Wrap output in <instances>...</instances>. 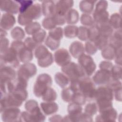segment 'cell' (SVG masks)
<instances>
[{
  "label": "cell",
  "mask_w": 122,
  "mask_h": 122,
  "mask_svg": "<svg viewBox=\"0 0 122 122\" xmlns=\"http://www.w3.org/2000/svg\"><path fill=\"white\" fill-rule=\"evenodd\" d=\"M96 25L99 28L101 36L109 38L112 34L113 32V29L108 22Z\"/></svg>",
  "instance_id": "4316f807"
},
{
  "label": "cell",
  "mask_w": 122,
  "mask_h": 122,
  "mask_svg": "<svg viewBox=\"0 0 122 122\" xmlns=\"http://www.w3.org/2000/svg\"><path fill=\"white\" fill-rule=\"evenodd\" d=\"M37 72V67L34 64L30 62L25 63L19 67L17 72V76L28 81L30 78L35 75Z\"/></svg>",
  "instance_id": "9c48e42d"
},
{
  "label": "cell",
  "mask_w": 122,
  "mask_h": 122,
  "mask_svg": "<svg viewBox=\"0 0 122 122\" xmlns=\"http://www.w3.org/2000/svg\"><path fill=\"white\" fill-rule=\"evenodd\" d=\"M93 19L96 24H100L108 22L109 13L106 11L93 12Z\"/></svg>",
  "instance_id": "484cf974"
},
{
  "label": "cell",
  "mask_w": 122,
  "mask_h": 122,
  "mask_svg": "<svg viewBox=\"0 0 122 122\" xmlns=\"http://www.w3.org/2000/svg\"><path fill=\"white\" fill-rule=\"evenodd\" d=\"M78 39L81 41H87L89 38V28L85 26H80L78 27Z\"/></svg>",
  "instance_id": "f35d334b"
},
{
  "label": "cell",
  "mask_w": 122,
  "mask_h": 122,
  "mask_svg": "<svg viewBox=\"0 0 122 122\" xmlns=\"http://www.w3.org/2000/svg\"><path fill=\"white\" fill-rule=\"evenodd\" d=\"M42 26L47 30H51L56 27L52 17H46L42 21Z\"/></svg>",
  "instance_id": "c3c4849f"
},
{
  "label": "cell",
  "mask_w": 122,
  "mask_h": 122,
  "mask_svg": "<svg viewBox=\"0 0 122 122\" xmlns=\"http://www.w3.org/2000/svg\"><path fill=\"white\" fill-rule=\"evenodd\" d=\"M80 21L84 26L87 27H90L95 25L93 17L88 14H82L80 18Z\"/></svg>",
  "instance_id": "74e56055"
},
{
  "label": "cell",
  "mask_w": 122,
  "mask_h": 122,
  "mask_svg": "<svg viewBox=\"0 0 122 122\" xmlns=\"http://www.w3.org/2000/svg\"><path fill=\"white\" fill-rule=\"evenodd\" d=\"M48 36L57 40L61 41L63 38V30L61 27H56L49 31Z\"/></svg>",
  "instance_id": "ab89813d"
},
{
  "label": "cell",
  "mask_w": 122,
  "mask_h": 122,
  "mask_svg": "<svg viewBox=\"0 0 122 122\" xmlns=\"http://www.w3.org/2000/svg\"><path fill=\"white\" fill-rule=\"evenodd\" d=\"M19 4L16 0H5L0 1V9L2 11L16 14L19 12Z\"/></svg>",
  "instance_id": "9a60e30c"
},
{
  "label": "cell",
  "mask_w": 122,
  "mask_h": 122,
  "mask_svg": "<svg viewBox=\"0 0 122 122\" xmlns=\"http://www.w3.org/2000/svg\"><path fill=\"white\" fill-rule=\"evenodd\" d=\"M42 14L41 4L38 3L33 4L25 12L19 14L18 23L21 26H26L33 20L39 19Z\"/></svg>",
  "instance_id": "6da1fadb"
},
{
  "label": "cell",
  "mask_w": 122,
  "mask_h": 122,
  "mask_svg": "<svg viewBox=\"0 0 122 122\" xmlns=\"http://www.w3.org/2000/svg\"><path fill=\"white\" fill-rule=\"evenodd\" d=\"M99 112L100 114L96 116L95 118V121H116L117 117V112L113 106L106 108Z\"/></svg>",
  "instance_id": "5bb4252c"
},
{
  "label": "cell",
  "mask_w": 122,
  "mask_h": 122,
  "mask_svg": "<svg viewBox=\"0 0 122 122\" xmlns=\"http://www.w3.org/2000/svg\"><path fill=\"white\" fill-rule=\"evenodd\" d=\"M45 118V115L39 107L31 112L24 111L21 112L20 122H43Z\"/></svg>",
  "instance_id": "ba28073f"
},
{
  "label": "cell",
  "mask_w": 122,
  "mask_h": 122,
  "mask_svg": "<svg viewBox=\"0 0 122 122\" xmlns=\"http://www.w3.org/2000/svg\"><path fill=\"white\" fill-rule=\"evenodd\" d=\"M87 100L84 95L79 91L75 92L71 102L75 103L80 105H83L85 104Z\"/></svg>",
  "instance_id": "60d3db41"
},
{
  "label": "cell",
  "mask_w": 122,
  "mask_h": 122,
  "mask_svg": "<svg viewBox=\"0 0 122 122\" xmlns=\"http://www.w3.org/2000/svg\"><path fill=\"white\" fill-rule=\"evenodd\" d=\"M78 27L73 25L66 26L63 30V34L69 39L74 38L78 36Z\"/></svg>",
  "instance_id": "f546056e"
},
{
  "label": "cell",
  "mask_w": 122,
  "mask_h": 122,
  "mask_svg": "<svg viewBox=\"0 0 122 122\" xmlns=\"http://www.w3.org/2000/svg\"><path fill=\"white\" fill-rule=\"evenodd\" d=\"M112 80L120 81L122 78V66L113 65L111 71Z\"/></svg>",
  "instance_id": "f6af8a7d"
},
{
  "label": "cell",
  "mask_w": 122,
  "mask_h": 122,
  "mask_svg": "<svg viewBox=\"0 0 122 122\" xmlns=\"http://www.w3.org/2000/svg\"><path fill=\"white\" fill-rule=\"evenodd\" d=\"M9 40L6 37L0 38V54L3 53L9 49Z\"/></svg>",
  "instance_id": "9f6ffc18"
},
{
  "label": "cell",
  "mask_w": 122,
  "mask_h": 122,
  "mask_svg": "<svg viewBox=\"0 0 122 122\" xmlns=\"http://www.w3.org/2000/svg\"><path fill=\"white\" fill-rule=\"evenodd\" d=\"M108 6V2L105 0L98 1L95 5V9L93 12H99L106 11Z\"/></svg>",
  "instance_id": "f5cc1de1"
},
{
  "label": "cell",
  "mask_w": 122,
  "mask_h": 122,
  "mask_svg": "<svg viewBox=\"0 0 122 122\" xmlns=\"http://www.w3.org/2000/svg\"><path fill=\"white\" fill-rule=\"evenodd\" d=\"M0 113L1 119L3 122H20L21 112L18 107H9Z\"/></svg>",
  "instance_id": "30bf717a"
},
{
  "label": "cell",
  "mask_w": 122,
  "mask_h": 122,
  "mask_svg": "<svg viewBox=\"0 0 122 122\" xmlns=\"http://www.w3.org/2000/svg\"><path fill=\"white\" fill-rule=\"evenodd\" d=\"M25 46L28 48V49H30L31 51L34 50L39 45L32 39V38L28 37H27L24 41H23Z\"/></svg>",
  "instance_id": "db71d44e"
},
{
  "label": "cell",
  "mask_w": 122,
  "mask_h": 122,
  "mask_svg": "<svg viewBox=\"0 0 122 122\" xmlns=\"http://www.w3.org/2000/svg\"><path fill=\"white\" fill-rule=\"evenodd\" d=\"M49 121L50 122H61L63 121V118L59 114H56L51 117Z\"/></svg>",
  "instance_id": "91938a15"
},
{
  "label": "cell",
  "mask_w": 122,
  "mask_h": 122,
  "mask_svg": "<svg viewBox=\"0 0 122 122\" xmlns=\"http://www.w3.org/2000/svg\"><path fill=\"white\" fill-rule=\"evenodd\" d=\"M54 61V57L52 54L50 52V53L45 57L37 60L38 65L41 68H47L51 66Z\"/></svg>",
  "instance_id": "d6a6232c"
},
{
  "label": "cell",
  "mask_w": 122,
  "mask_h": 122,
  "mask_svg": "<svg viewBox=\"0 0 122 122\" xmlns=\"http://www.w3.org/2000/svg\"><path fill=\"white\" fill-rule=\"evenodd\" d=\"M122 29L115 30L109 38V43L116 49L122 48Z\"/></svg>",
  "instance_id": "7402d4cb"
},
{
  "label": "cell",
  "mask_w": 122,
  "mask_h": 122,
  "mask_svg": "<svg viewBox=\"0 0 122 122\" xmlns=\"http://www.w3.org/2000/svg\"><path fill=\"white\" fill-rule=\"evenodd\" d=\"M10 36L16 41H21L25 37V34L23 30L20 27H14L10 31Z\"/></svg>",
  "instance_id": "e575fe53"
},
{
  "label": "cell",
  "mask_w": 122,
  "mask_h": 122,
  "mask_svg": "<svg viewBox=\"0 0 122 122\" xmlns=\"http://www.w3.org/2000/svg\"><path fill=\"white\" fill-rule=\"evenodd\" d=\"M66 23L70 25H73L78 23L79 20V14L75 9H71L66 14Z\"/></svg>",
  "instance_id": "f1b7e54d"
},
{
  "label": "cell",
  "mask_w": 122,
  "mask_h": 122,
  "mask_svg": "<svg viewBox=\"0 0 122 122\" xmlns=\"http://www.w3.org/2000/svg\"><path fill=\"white\" fill-rule=\"evenodd\" d=\"M114 61L116 65L122 66V48L117 49Z\"/></svg>",
  "instance_id": "680465c9"
},
{
  "label": "cell",
  "mask_w": 122,
  "mask_h": 122,
  "mask_svg": "<svg viewBox=\"0 0 122 122\" xmlns=\"http://www.w3.org/2000/svg\"><path fill=\"white\" fill-rule=\"evenodd\" d=\"M93 42L98 50H102L109 44V38L100 36Z\"/></svg>",
  "instance_id": "ee69618b"
},
{
  "label": "cell",
  "mask_w": 122,
  "mask_h": 122,
  "mask_svg": "<svg viewBox=\"0 0 122 122\" xmlns=\"http://www.w3.org/2000/svg\"><path fill=\"white\" fill-rule=\"evenodd\" d=\"M61 70L69 78L70 81L79 80L86 76L84 71L79 64L74 62L71 61L66 65L61 67Z\"/></svg>",
  "instance_id": "5b68a950"
},
{
  "label": "cell",
  "mask_w": 122,
  "mask_h": 122,
  "mask_svg": "<svg viewBox=\"0 0 122 122\" xmlns=\"http://www.w3.org/2000/svg\"><path fill=\"white\" fill-rule=\"evenodd\" d=\"M84 50L89 55H94L98 51L94 43L90 41H88L85 42Z\"/></svg>",
  "instance_id": "681fc988"
},
{
  "label": "cell",
  "mask_w": 122,
  "mask_h": 122,
  "mask_svg": "<svg viewBox=\"0 0 122 122\" xmlns=\"http://www.w3.org/2000/svg\"><path fill=\"white\" fill-rule=\"evenodd\" d=\"M92 80L94 83L98 85H106L112 80L111 71L100 69L94 73Z\"/></svg>",
  "instance_id": "8fae6325"
},
{
  "label": "cell",
  "mask_w": 122,
  "mask_h": 122,
  "mask_svg": "<svg viewBox=\"0 0 122 122\" xmlns=\"http://www.w3.org/2000/svg\"><path fill=\"white\" fill-rule=\"evenodd\" d=\"M89 41L94 42L101 35L100 34L99 28L95 24L93 26L89 27Z\"/></svg>",
  "instance_id": "bcb514c9"
},
{
  "label": "cell",
  "mask_w": 122,
  "mask_h": 122,
  "mask_svg": "<svg viewBox=\"0 0 122 122\" xmlns=\"http://www.w3.org/2000/svg\"><path fill=\"white\" fill-rule=\"evenodd\" d=\"M78 61L86 76L90 77L95 72L96 65L90 55L84 53L78 58Z\"/></svg>",
  "instance_id": "52a82bcc"
},
{
  "label": "cell",
  "mask_w": 122,
  "mask_h": 122,
  "mask_svg": "<svg viewBox=\"0 0 122 122\" xmlns=\"http://www.w3.org/2000/svg\"><path fill=\"white\" fill-rule=\"evenodd\" d=\"M92 118L86 114L84 112H82L78 117L77 122H92Z\"/></svg>",
  "instance_id": "6f0895ef"
},
{
  "label": "cell",
  "mask_w": 122,
  "mask_h": 122,
  "mask_svg": "<svg viewBox=\"0 0 122 122\" xmlns=\"http://www.w3.org/2000/svg\"><path fill=\"white\" fill-rule=\"evenodd\" d=\"M24 107L26 111L28 112H31L36 110L39 106L38 102L36 100L30 99L26 102Z\"/></svg>",
  "instance_id": "816d5d0a"
},
{
  "label": "cell",
  "mask_w": 122,
  "mask_h": 122,
  "mask_svg": "<svg viewBox=\"0 0 122 122\" xmlns=\"http://www.w3.org/2000/svg\"><path fill=\"white\" fill-rule=\"evenodd\" d=\"M16 23V18L11 14L5 13L2 14L0 19V28L5 30L11 29Z\"/></svg>",
  "instance_id": "ac0fdd59"
},
{
  "label": "cell",
  "mask_w": 122,
  "mask_h": 122,
  "mask_svg": "<svg viewBox=\"0 0 122 122\" xmlns=\"http://www.w3.org/2000/svg\"><path fill=\"white\" fill-rule=\"evenodd\" d=\"M96 2L93 0H81L79 3V9L84 13L90 14L93 11Z\"/></svg>",
  "instance_id": "d4e9b609"
},
{
  "label": "cell",
  "mask_w": 122,
  "mask_h": 122,
  "mask_svg": "<svg viewBox=\"0 0 122 122\" xmlns=\"http://www.w3.org/2000/svg\"><path fill=\"white\" fill-rule=\"evenodd\" d=\"M45 44L50 48V50L53 51L57 50V49L60 47L61 41H58L52 38L48 35L45 41Z\"/></svg>",
  "instance_id": "8d00e7d4"
},
{
  "label": "cell",
  "mask_w": 122,
  "mask_h": 122,
  "mask_svg": "<svg viewBox=\"0 0 122 122\" xmlns=\"http://www.w3.org/2000/svg\"><path fill=\"white\" fill-rule=\"evenodd\" d=\"M19 4V12L20 13H23L25 12L33 4L32 0H16Z\"/></svg>",
  "instance_id": "7dc6e473"
},
{
  "label": "cell",
  "mask_w": 122,
  "mask_h": 122,
  "mask_svg": "<svg viewBox=\"0 0 122 122\" xmlns=\"http://www.w3.org/2000/svg\"><path fill=\"white\" fill-rule=\"evenodd\" d=\"M50 52V51L45 46L40 44L34 50V56L37 60H38L45 57Z\"/></svg>",
  "instance_id": "1f68e13d"
},
{
  "label": "cell",
  "mask_w": 122,
  "mask_h": 122,
  "mask_svg": "<svg viewBox=\"0 0 122 122\" xmlns=\"http://www.w3.org/2000/svg\"><path fill=\"white\" fill-rule=\"evenodd\" d=\"M74 5L73 0H58L55 4V13L66 15Z\"/></svg>",
  "instance_id": "2e32d148"
},
{
  "label": "cell",
  "mask_w": 122,
  "mask_h": 122,
  "mask_svg": "<svg viewBox=\"0 0 122 122\" xmlns=\"http://www.w3.org/2000/svg\"><path fill=\"white\" fill-rule=\"evenodd\" d=\"M17 74L14 68L9 65L0 66V80H14Z\"/></svg>",
  "instance_id": "e0dca14e"
},
{
  "label": "cell",
  "mask_w": 122,
  "mask_h": 122,
  "mask_svg": "<svg viewBox=\"0 0 122 122\" xmlns=\"http://www.w3.org/2000/svg\"><path fill=\"white\" fill-rule=\"evenodd\" d=\"M113 66V63L109 61H102L99 65L100 69L107 70L109 71H112V68Z\"/></svg>",
  "instance_id": "11a10c76"
},
{
  "label": "cell",
  "mask_w": 122,
  "mask_h": 122,
  "mask_svg": "<svg viewBox=\"0 0 122 122\" xmlns=\"http://www.w3.org/2000/svg\"><path fill=\"white\" fill-rule=\"evenodd\" d=\"M114 99L112 89L107 85L100 86L96 90L95 100L112 101Z\"/></svg>",
  "instance_id": "7c38bea8"
},
{
  "label": "cell",
  "mask_w": 122,
  "mask_h": 122,
  "mask_svg": "<svg viewBox=\"0 0 122 122\" xmlns=\"http://www.w3.org/2000/svg\"><path fill=\"white\" fill-rule=\"evenodd\" d=\"M41 29V25L38 22H32L25 27V30L28 35H33Z\"/></svg>",
  "instance_id": "836d02e7"
},
{
  "label": "cell",
  "mask_w": 122,
  "mask_h": 122,
  "mask_svg": "<svg viewBox=\"0 0 122 122\" xmlns=\"http://www.w3.org/2000/svg\"><path fill=\"white\" fill-rule=\"evenodd\" d=\"M7 35V32L6 30L0 28V38L5 37Z\"/></svg>",
  "instance_id": "94428289"
},
{
  "label": "cell",
  "mask_w": 122,
  "mask_h": 122,
  "mask_svg": "<svg viewBox=\"0 0 122 122\" xmlns=\"http://www.w3.org/2000/svg\"><path fill=\"white\" fill-rule=\"evenodd\" d=\"M54 60L58 66L62 67L70 62L71 58L67 50L61 48L57 50L54 53Z\"/></svg>",
  "instance_id": "4fadbf2b"
},
{
  "label": "cell",
  "mask_w": 122,
  "mask_h": 122,
  "mask_svg": "<svg viewBox=\"0 0 122 122\" xmlns=\"http://www.w3.org/2000/svg\"><path fill=\"white\" fill-rule=\"evenodd\" d=\"M98 111V107L96 102H90L86 104L84 108V113L92 117Z\"/></svg>",
  "instance_id": "7bdbcfd3"
},
{
  "label": "cell",
  "mask_w": 122,
  "mask_h": 122,
  "mask_svg": "<svg viewBox=\"0 0 122 122\" xmlns=\"http://www.w3.org/2000/svg\"><path fill=\"white\" fill-rule=\"evenodd\" d=\"M121 15L118 13H114L110 16L108 23L111 27L115 30L121 29Z\"/></svg>",
  "instance_id": "83f0119b"
},
{
  "label": "cell",
  "mask_w": 122,
  "mask_h": 122,
  "mask_svg": "<svg viewBox=\"0 0 122 122\" xmlns=\"http://www.w3.org/2000/svg\"><path fill=\"white\" fill-rule=\"evenodd\" d=\"M54 80L56 83L61 88H66L70 83L69 78L63 72H57L54 76Z\"/></svg>",
  "instance_id": "cb8c5ba5"
},
{
  "label": "cell",
  "mask_w": 122,
  "mask_h": 122,
  "mask_svg": "<svg viewBox=\"0 0 122 122\" xmlns=\"http://www.w3.org/2000/svg\"><path fill=\"white\" fill-rule=\"evenodd\" d=\"M41 108L45 115H51L57 112L59 106L54 102H43L40 104Z\"/></svg>",
  "instance_id": "ffe728a7"
},
{
  "label": "cell",
  "mask_w": 122,
  "mask_h": 122,
  "mask_svg": "<svg viewBox=\"0 0 122 122\" xmlns=\"http://www.w3.org/2000/svg\"><path fill=\"white\" fill-rule=\"evenodd\" d=\"M20 62L17 52L10 47L0 54V66L6 65L17 68L20 66Z\"/></svg>",
  "instance_id": "8992f818"
},
{
  "label": "cell",
  "mask_w": 122,
  "mask_h": 122,
  "mask_svg": "<svg viewBox=\"0 0 122 122\" xmlns=\"http://www.w3.org/2000/svg\"><path fill=\"white\" fill-rule=\"evenodd\" d=\"M57 98V93L56 91L51 87L47 89L41 97V99L45 102H54Z\"/></svg>",
  "instance_id": "4dcf8cb0"
},
{
  "label": "cell",
  "mask_w": 122,
  "mask_h": 122,
  "mask_svg": "<svg viewBox=\"0 0 122 122\" xmlns=\"http://www.w3.org/2000/svg\"><path fill=\"white\" fill-rule=\"evenodd\" d=\"M69 51L74 58L78 59L80 56L84 53V46L82 43L79 41H74L69 47Z\"/></svg>",
  "instance_id": "d6986e66"
},
{
  "label": "cell",
  "mask_w": 122,
  "mask_h": 122,
  "mask_svg": "<svg viewBox=\"0 0 122 122\" xmlns=\"http://www.w3.org/2000/svg\"><path fill=\"white\" fill-rule=\"evenodd\" d=\"M79 92L85 97L87 101L95 100V84L90 77L85 76L79 80Z\"/></svg>",
  "instance_id": "3957f363"
},
{
  "label": "cell",
  "mask_w": 122,
  "mask_h": 122,
  "mask_svg": "<svg viewBox=\"0 0 122 122\" xmlns=\"http://www.w3.org/2000/svg\"><path fill=\"white\" fill-rule=\"evenodd\" d=\"M117 49L112 45L108 44L102 50H101V55L103 58L108 61L114 59Z\"/></svg>",
  "instance_id": "603a6c76"
},
{
  "label": "cell",
  "mask_w": 122,
  "mask_h": 122,
  "mask_svg": "<svg viewBox=\"0 0 122 122\" xmlns=\"http://www.w3.org/2000/svg\"><path fill=\"white\" fill-rule=\"evenodd\" d=\"M10 47L17 53L20 62L23 63L30 62L33 58V51L27 48L21 41H15L11 43Z\"/></svg>",
  "instance_id": "277c9868"
},
{
  "label": "cell",
  "mask_w": 122,
  "mask_h": 122,
  "mask_svg": "<svg viewBox=\"0 0 122 122\" xmlns=\"http://www.w3.org/2000/svg\"><path fill=\"white\" fill-rule=\"evenodd\" d=\"M74 92L70 87L63 88L61 92L62 100L66 102H71Z\"/></svg>",
  "instance_id": "d590c367"
},
{
  "label": "cell",
  "mask_w": 122,
  "mask_h": 122,
  "mask_svg": "<svg viewBox=\"0 0 122 122\" xmlns=\"http://www.w3.org/2000/svg\"><path fill=\"white\" fill-rule=\"evenodd\" d=\"M42 14L46 17H51L55 13V3L53 0H44L41 4Z\"/></svg>",
  "instance_id": "44dd1931"
},
{
  "label": "cell",
  "mask_w": 122,
  "mask_h": 122,
  "mask_svg": "<svg viewBox=\"0 0 122 122\" xmlns=\"http://www.w3.org/2000/svg\"><path fill=\"white\" fill-rule=\"evenodd\" d=\"M46 37V32L44 30L41 29L32 35L33 40L39 45L45 41Z\"/></svg>",
  "instance_id": "b9f144b4"
},
{
  "label": "cell",
  "mask_w": 122,
  "mask_h": 122,
  "mask_svg": "<svg viewBox=\"0 0 122 122\" xmlns=\"http://www.w3.org/2000/svg\"><path fill=\"white\" fill-rule=\"evenodd\" d=\"M51 17L56 26H62L66 22V15H62L55 13Z\"/></svg>",
  "instance_id": "f907efd6"
},
{
  "label": "cell",
  "mask_w": 122,
  "mask_h": 122,
  "mask_svg": "<svg viewBox=\"0 0 122 122\" xmlns=\"http://www.w3.org/2000/svg\"><path fill=\"white\" fill-rule=\"evenodd\" d=\"M52 84L51 76L47 73H41L38 75L34 83L33 92L34 95L38 98H41L47 89Z\"/></svg>",
  "instance_id": "7a4b0ae2"
}]
</instances>
